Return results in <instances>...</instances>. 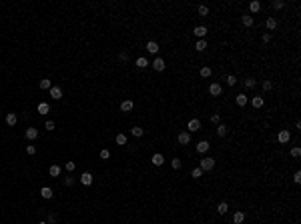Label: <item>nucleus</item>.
I'll return each mask as SVG.
<instances>
[{"instance_id": "1", "label": "nucleus", "mask_w": 301, "mask_h": 224, "mask_svg": "<svg viewBox=\"0 0 301 224\" xmlns=\"http://www.w3.org/2000/svg\"><path fill=\"white\" fill-rule=\"evenodd\" d=\"M201 170H213V168H215V160H213V158L211 156H207V158H203V160H201Z\"/></svg>"}, {"instance_id": "2", "label": "nucleus", "mask_w": 301, "mask_h": 224, "mask_svg": "<svg viewBox=\"0 0 301 224\" xmlns=\"http://www.w3.org/2000/svg\"><path fill=\"white\" fill-rule=\"evenodd\" d=\"M187 128H189V132H197V130L201 128V120L199 118H191L189 122H187Z\"/></svg>"}, {"instance_id": "3", "label": "nucleus", "mask_w": 301, "mask_h": 224, "mask_svg": "<svg viewBox=\"0 0 301 224\" xmlns=\"http://www.w3.org/2000/svg\"><path fill=\"white\" fill-rule=\"evenodd\" d=\"M177 142L183 144V146H185V144H189V142H191V134H189V132H179V134H177Z\"/></svg>"}, {"instance_id": "4", "label": "nucleus", "mask_w": 301, "mask_h": 224, "mask_svg": "<svg viewBox=\"0 0 301 224\" xmlns=\"http://www.w3.org/2000/svg\"><path fill=\"white\" fill-rule=\"evenodd\" d=\"M221 92H223V88H221L219 82H213V84H209V94H211V96H219Z\"/></svg>"}, {"instance_id": "5", "label": "nucleus", "mask_w": 301, "mask_h": 224, "mask_svg": "<svg viewBox=\"0 0 301 224\" xmlns=\"http://www.w3.org/2000/svg\"><path fill=\"white\" fill-rule=\"evenodd\" d=\"M207 32H209V28H207V26H197V28L193 30V34H195L197 38H201V40L207 36Z\"/></svg>"}, {"instance_id": "6", "label": "nucleus", "mask_w": 301, "mask_h": 224, "mask_svg": "<svg viewBox=\"0 0 301 224\" xmlns=\"http://www.w3.org/2000/svg\"><path fill=\"white\" fill-rule=\"evenodd\" d=\"M209 146H211V144L207 142V140H201V142H197V152H201V154L209 152Z\"/></svg>"}, {"instance_id": "7", "label": "nucleus", "mask_w": 301, "mask_h": 224, "mask_svg": "<svg viewBox=\"0 0 301 224\" xmlns=\"http://www.w3.org/2000/svg\"><path fill=\"white\" fill-rule=\"evenodd\" d=\"M289 138H291L289 130H281V132H279V136H277V140H279L281 144H287V142H289Z\"/></svg>"}, {"instance_id": "8", "label": "nucleus", "mask_w": 301, "mask_h": 224, "mask_svg": "<svg viewBox=\"0 0 301 224\" xmlns=\"http://www.w3.org/2000/svg\"><path fill=\"white\" fill-rule=\"evenodd\" d=\"M165 66H167V64H165V60H163V58H155L153 68H155L157 72H163V70H165Z\"/></svg>"}, {"instance_id": "9", "label": "nucleus", "mask_w": 301, "mask_h": 224, "mask_svg": "<svg viewBox=\"0 0 301 224\" xmlns=\"http://www.w3.org/2000/svg\"><path fill=\"white\" fill-rule=\"evenodd\" d=\"M24 136H26L28 140H36V138H38V130H36V128H26Z\"/></svg>"}, {"instance_id": "10", "label": "nucleus", "mask_w": 301, "mask_h": 224, "mask_svg": "<svg viewBox=\"0 0 301 224\" xmlns=\"http://www.w3.org/2000/svg\"><path fill=\"white\" fill-rule=\"evenodd\" d=\"M151 162H153L155 166H163V164H165V156H163V154H153Z\"/></svg>"}, {"instance_id": "11", "label": "nucleus", "mask_w": 301, "mask_h": 224, "mask_svg": "<svg viewBox=\"0 0 301 224\" xmlns=\"http://www.w3.org/2000/svg\"><path fill=\"white\" fill-rule=\"evenodd\" d=\"M50 96H52L54 100H60V98H62V88H58V86H52V88H50Z\"/></svg>"}, {"instance_id": "12", "label": "nucleus", "mask_w": 301, "mask_h": 224, "mask_svg": "<svg viewBox=\"0 0 301 224\" xmlns=\"http://www.w3.org/2000/svg\"><path fill=\"white\" fill-rule=\"evenodd\" d=\"M81 182L84 186H91L92 184V174L91 172H84V174H81Z\"/></svg>"}, {"instance_id": "13", "label": "nucleus", "mask_w": 301, "mask_h": 224, "mask_svg": "<svg viewBox=\"0 0 301 224\" xmlns=\"http://www.w3.org/2000/svg\"><path fill=\"white\" fill-rule=\"evenodd\" d=\"M52 188H48V186H44V188H40V196H42V198H46V200H50V198H52Z\"/></svg>"}, {"instance_id": "14", "label": "nucleus", "mask_w": 301, "mask_h": 224, "mask_svg": "<svg viewBox=\"0 0 301 224\" xmlns=\"http://www.w3.org/2000/svg\"><path fill=\"white\" fill-rule=\"evenodd\" d=\"M133 108H134V102L133 100H124L123 104H120V110H123V112H131Z\"/></svg>"}, {"instance_id": "15", "label": "nucleus", "mask_w": 301, "mask_h": 224, "mask_svg": "<svg viewBox=\"0 0 301 224\" xmlns=\"http://www.w3.org/2000/svg\"><path fill=\"white\" fill-rule=\"evenodd\" d=\"M243 222H245V214L241 212V210L239 212H235L233 214V224H243Z\"/></svg>"}, {"instance_id": "16", "label": "nucleus", "mask_w": 301, "mask_h": 224, "mask_svg": "<svg viewBox=\"0 0 301 224\" xmlns=\"http://www.w3.org/2000/svg\"><path fill=\"white\" fill-rule=\"evenodd\" d=\"M16 120H18V116H16L14 112H8V114H6V124H8V126H14Z\"/></svg>"}, {"instance_id": "17", "label": "nucleus", "mask_w": 301, "mask_h": 224, "mask_svg": "<svg viewBox=\"0 0 301 224\" xmlns=\"http://www.w3.org/2000/svg\"><path fill=\"white\" fill-rule=\"evenodd\" d=\"M38 86L42 88V90H50V88H52V80H48V78H42Z\"/></svg>"}, {"instance_id": "18", "label": "nucleus", "mask_w": 301, "mask_h": 224, "mask_svg": "<svg viewBox=\"0 0 301 224\" xmlns=\"http://www.w3.org/2000/svg\"><path fill=\"white\" fill-rule=\"evenodd\" d=\"M227 210H229V204H227V202H219V204H217V212H219V214H227Z\"/></svg>"}, {"instance_id": "19", "label": "nucleus", "mask_w": 301, "mask_h": 224, "mask_svg": "<svg viewBox=\"0 0 301 224\" xmlns=\"http://www.w3.org/2000/svg\"><path fill=\"white\" fill-rule=\"evenodd\" d=\"M48 174H50L52 178H56L58 174H60V166H56V164H52V166L48 168Z\"/></svg>"}, {"instance_id": "20", "label": "nucleus", "mask_w": 301, "mask_h": 224, "mask_svg": "<svg viewBox=\"0 0 301 224\" xmlns=\"http://www.w3.org/2000/svg\"><path fill=\"white\" fill-rule=\"evenodd\" d=\"M241 22H243L245 26H253V16L251 14H243L241 16Z\"/></svg>"}, {"instance_id": "21", "label": "nucleus", "mask_w": 301, "mask_h": 224, "mask_svg": "<svg viewBox=\"0 0 301 224\" xmlns=\"http://www.w3.org/2000/svg\"><path fill=\"white\" fill-rule=\"evenodd\" d=\"M147 50H149V52H151V54H157V52H159V44L151 40V42L147 44Z\"/></svg>"}, {"instance_id": "22", "label": "nucleus", "mask_w": 301, "mask_h": 224, "mask_svg": "<svg viewBox=\"0 0 301 224\" xmlns=\"http://www.w3.org/2000/svg\"><path fill=\"white\" fill-rule=\"evenodd\" d=\"M251 104H253V108H261L263 106V98L261 96H253V98H251Z\"/></svg>"}, {"instance_id": "23", "label": "nucleus", "mask_w": 301, "mask_h": 224, "mask_svg": "<svg viewBox=\"0 0 301 224\" xmlns=\"http://www.w3.org/2000/svg\"><path fill=\"white\" fill-rule=\"evenodd\" d=\"M50 112V106L46 104V102H40L38 104V114H48Z\"/></svg>"}, {"instance_id": "24", "label": "nucleus", "mask_w": 301, "mask_h": 224, "mask_svg": "<svg viewBox=\"0 0 301 224\" xmlns=\"http://www.w3.org/2000/svg\"><path fill=\"white\" fill-rule=\"evenodd\" d=\"M235 102H237V106H245V104H247V96H245V94H237V98H235Z\"/></svg>"}, {"instance_id": "25", "label": "nucleus", "mask_w": 301, "mask_h": 224, "mask_svg": "<svg viewBox=\"0 0 301 224\" xmlns=\"http://www.w3.org/2000/svg\"><path fill=\"white\" fill-rule=\"evenodd\" d=\"M265 26H267L269 30H275V28H277V20H275V18H267V20H265Z\"/></svg>"}, {"instance_id": "26", "label": "nucleus", "mask_w": 301, "mask_h": 224, "mask_svg": "<svg viewBox=\"0 0 301 224\" xmlns=\"http://www.w3.org/2000/svg\"><path fill=\"white\" fill-rule=\"evenodd\" d=\"M249 10H251V12H259V10H261V2H259V0H253V2L249 4Z\"/></svg>"}, {"instance_id": "27", "label": "nucleus", "mask_w": 301, "mask_h": 224, "mask_svg": "<svg viewBox=\"0 0 301 224\" xmlns=\"http://www.w3.org/2000/svg\"><path fill=\"white\" fill-rule=\"evenodd\" d=\"M131 134H133V136H137V138H141V136L145 134V130L141 128V126H134V128L131 130Z\"/></svg>"}, {"instance_id": "28", "label": "nucleus", "mask_w": 301, "mask_h": 224, "mask_svg": "<svg viewBox=\"0 0 301 224\" xmlns=\"http://www.w3.org/2000/svg\"><path fill=\"white\" fill-rule=\"evenodd\" d=\"M225 134H227V126H225V124H219V126H217V136L223 138Z\"/></svg>"}, {"instance_id": "29", "label": "nucleus", "mask_w": 301, "mask_h": 224, "mask_svg": "<svg viewBox=\"0 0 301 224\" xmlns=\"http://www.w3.org/2000/svg\"><path fill=\"white\" fill-rule=\"evenodd\" d=\"M195 48H197V50H199V52H203V50H205V48H207V40H205V38H203V40H199V42L195 44Z\"/></svg>"}, {"instance_id": "30", "label": "nucleus", "mask_w": 301, "mask_h": 224, "mask_svg": "<svg viewBox=\"0 0 301 224\" xmlns=\"http://www.w3.org/2000/svg\"><path fill=\"white\" fill-rule=\"evenodd\" d=\"M137 66H139V68H147L149 66V60H147V58H143V56L137 58Z\"/></svg>"}, {"instance_id": "31", "label": "nucleus", "mask_w": 301, "mask_h": 224, "mask_svg": "<svg viewBox=\"0 0 301 224\" xmlns=\"http://www.w3.org/2000/svg\"><path fill=\"white\" fill-rule=\"evenodd\" d=\"M115 142L119 144V146H123V144H127V136H124V134H116Z\"/></svg>"}, {"instance_id": "32", "label": "nucleus", "mask_w": 301, "mask_h": 224, "mask_svg": "<svg viewBox=\"0 0 301 224\" xmlns=\"http://www.w3.org/2000/svg\"><path fill=\"white\" fill-rule=\"evenodd\" d=\"M201 76H203V78H209L211 76V68L209 66H203V68H201Z\"/></svg>"}, {"instance_id": "33", "label": "nucleus", "mask_w": 301, "mask_h": 224, "mask_svg": "<svg viewBox=\"0 0 301 224\" xmlns=\"http://www.w3.org/2000/svg\"><path fill=\"white\" fill-rule=\"evenodd\" d=\"M263 90H265V92H269V90H271V88H273V82L271 80H263Z\"/></svg>"}, {"instance_id": "34", "label": "nucleus", "mask_w": 301, "mask_h": 224, "mask_svg": "<svg viewBox=\"0 0 301 224\" xmlns=\"http://www.w3.org/2000/svg\"><path fill=\"white\" fill-rule=\"evenodd\" d=\"M271 6H273V8H275V10H279V8H283V6H285V4H283L281 0H271Z\"/></svg>"}, {"instance_id": "35", "label": "nucleus", "mask_w": 301, "mask_h": 224, "mask_svg": "<svg viewBox=\"0 0 301 224\" xmlns=\"http://www.w3.org/2000/svg\"><path fill=\"white\" fill-rule=\"evenodd\" d=\"M199 14L201 16H207V14H209V6H205V4L199 6Z\"/></svg>"}, {"instance_id": "36", "label": "nucleus", "mask_w": 301, "mask_h": 224, "mask_svg": "<svg viewBox=\"0 0 301 224\" xmlns=\"http://www.w3.org/2000/svg\"><path fill=\"white\" fill-rule=\"evenodd\" d=\"M171 166L175 168V170H179V168H181V160H179V158H173V160H171Z\"/></svg>"}, {"instance_id": "37", "label": "nucleus", "mask_w": 301, "mask_h": 224, "mask_svg": "<svg viewBox=\"0 0 301 224\" xmlns=\"http://www.w3.org/2000/svg\"><path fill=\"white\" fill-rule=\"evenodd\" d=\"M255 84H257V80H255V78H247V80H245V86H247V88H253Z\"/></svg>"}, {"instance_id": "38", "label": "nucleus", "mask_w": 301, "mask_h": 224, "mask_svg": "<svg viewBox=\"0 0 301 224\" xmlns=\"http://www.w3.org/2000/svg\"><path fill=\"white\" fill-rule=\"evenodd\" d=\"M227 84H229V86H235V84H237V78H235L233 74H229V76H227Z\"/></svg>"}, {"instance_id": "39", "label": "nucleus", "mask_w": 301, "mask_h": 224, "mask_svg": "<svg viewBox=\"0 0 301 224\" xmlns=\"http://www.w3.org/2000/svg\"><path fill=\"white\" fill-rule=\"evenodd\" d=\"M26 154H30V156H32V154H36V148H34V144H28V146H26Z\"/></svg>"}, {"instance_id": "40", "label": "nucleus", "mask_w": 301, "mask_h": 224, "mask_svg": "<svg viewBox=\"0 0 301 224\" xmlns=\"http://www.w3.org/2000/svg\"><path fill=\"white\" fill-rule=\"evenodd\" d=\"M193 178H201V174H203V170H201V168H193Z\"/></svg>"}, {"instance_id": "41", "label": "nucleus", "mask_w": 301, "mask_h": 224, "mask_svg": "<svg viewBox=\"0 0 301 224\" xmlns=\"http://www.w3.org/2000/svg\"><path fill=\"white\" fill-rule=\"evenodd\" d=\"M299 154H301V148H297V146H295V148H291V156H293V158H297Z\"/></svg>"}, {"instance_id": "42", "label": "nucleus", "mask_w": 301, "mask_h": 224, "mask_svg": "<svg viewBox=\"0 0 301 224\" xmlns=\"http://www.w3.org/2000/svg\"><path fill=\"white\" fill-rule=\"evenodd\" d=\"M64 168H66L68 172H72L74 168H77V164H74V162H66V164H64Z\"/></svg>"}, {"instance_id": "43", "label": "nucleus", "mask_w": 301, "mask_h": 224, "mask_svg": "<svg viewBox=\"0 0 301 224\" xmlns=\"http://www.w3.org/2000/svg\"><path fill=\"white\" fill-rule=\"evenodd\" d=\"M44 128H46V130H54V122H52V120H46Z\"/></svg>"}, {"instance_id": "44", "label": "nucleus", "mask_w": 301, "mask_h": 224, "mask_svg": "<svg viewBox=\"0 0 301 224\" xmlns=\"http://www.w3.org/2000/svg\"><path fill=\"white\" fill-rule=\"evenodd\" d=\"M261 40H263V42H265V44H267L269 40H271V34H269V32H265V34H263V36H261Z\"/></svg>"}, {"instance_id": "45", "label": "nucleus", "mask_w": 301, "mask_h": 224, "mask_svg": "<svg viewBox=\"0 0 301 224\" xmlns=\"http://www.w3.org/2000/svg\"><path fill=\"white\" fill-rule=\"evenodd\" d=\"M64 184H66V186H72V184H74V178H72V176L64 178Z\"/></svg>"}, {"instance_id": "46", "label": "nucleus", "mask_w": 301, "mask_h": 224, "mask_svg": "<svg viewBox=\"0 0 301 224\" xmlns=\"http://www.w3.org/2000/svg\"><path fill=\"white\" fill-rule=\"evenodd\" d=\"M109 156H110V154H109V150H100V158H102V160H106Z\"/></svg>"}, {"instance_id": "47", "label": "nucleus", "mask_w": 301, "mask_h": 224, "mask_svg": "<svg viewBox=\"0 0 301 224\" xmlns=\"http://www.w3.org/2000/svg\"><path fill=\"white\" fill-rule=\"evenodd\" d=\"M293 180H295V182H301V172H299V170L293 174Z\"/></svg>"}, {"instance_id": "48", "label": "nucleus", "mask_w": 301, "mask_h": 224, "mask_svg": "<svg viewBox=\"0 0 301 224\" xmlns=\"http://www.w3.org/2000/svg\"><path fill=\"white\" fill-rule=\"evenodd\" d=\"M211 122H213V124H219V114H213V116H211Z\"/></svg>"}, {"instance_id": "49", "label": "nucleus", "mask_w": 301, "mask_h": 224, "mask_svg": "<svg viewBox=\"0 0 301 224\" xmlns=\"http://www.w3.org/2000/svg\"><path fill=\"white\" fill-rule=\"evenodd\" d=\"M54 222H56V216H54V214H48V224H54Z\"/></svg>"}, {"instance_id": "50", "label": "nucleus", "mask_w": 301, "mask_h": 224, "mask_svg": "<svg viewBox=\"0 0 301 224\" xmlns=\"http://www.w3.org/2000/svg\"><path fill=\"white\" fill-rule=\"evenodd\" d=\"M127 58H129V56H127V52H120V54H119V60H123V62H124Z\"/></svg>"}, {"instance_id": "51", "label": "nucleus", "mask_w": 301, "mask_h": 224, "mask_svg": "<svg viewBox=\"0 0 301 224\" xmlns=\"http://www.w3.org/2000/svg\"><path fill=\"white\" fill-rule=\"evenodd\" d=\"M38 224H48V222H38Z\"/></svg>"}]
</instances>
